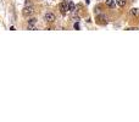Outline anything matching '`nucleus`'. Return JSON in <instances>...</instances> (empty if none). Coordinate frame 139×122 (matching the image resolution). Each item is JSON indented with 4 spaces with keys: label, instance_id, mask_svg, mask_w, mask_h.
I'll use <instances>...</instances> for the list:
<instances>
[{
    "label": "nucleus",
    "instance_id": "nucleus-1",
    "mask_svg": "<svg viewBox=\"0 0 139 122\" xmlns=\"http://www.w3.org/2000/svg\"><path fill=\"white\" fill-rule=\"evenodd\" d=\"M59 10H60L61 15L65 16L67 13V11H68V3H67V1H62L60 5H59Z\"/></svg>",
    "mask_w": 139,
    "mask_h": 122
},
{
    "label": "nucleus",
    "instance_id": "nucleus-2",
    "mask_svg": "<svg viewBox=\"0 0 139 122\" xmlns=\"http://www.w3.org/2000/svg\"><path fill=\"white\" fill-rule=\"evenodd\" d=\"M22 13H23L24 16H30L32 13H34V6H33V5L24 6V9H23V11H22Z\"/></svg>",
    "mask_w": 139,
    "mask_h": 122
},
{
    "label": "nucleus",
    "instance_id": "nucleus-3",
    "mask_svg": "<svg viewBox=\"0 0 139 122\" xmlns=\"http://www.w3.org/2000/svg\"><path fill=\"white\" fill-rule=\"evenodd\" d=\"M44 20H45L48 23H51V22H54L55 20H56V17H55V15L53 12H47L45 16H44Z\"/></svg>",
    "mask_w": 139,
    "mask_h": 122
},
{
    "label": "nucleus",
    "instance_id": "nucleus-4",
    "mask_svg": "<svg viewBox=\"0 0 139 122\" xmlns=\"http://www.w3.org/2000/svg\"><path fill=\"white\" fill-rule=\"evenodd\" d=\"M36 23H37V18H29L28 22H27L28 29H36V28H34V24Z\"/></svg>",
    "mask_w": 139,
    "mask_h": 122
},
{
    "label": "nucleus",
    "instance_id": "nucleus-5",
    "mask_svg": "<svg viewBox=\"0 0 139 122\" xmlns=\"http://www.w3.org/2000/svg\"><path fill=\"white\" fill-rule=\"evenodd\" d=\"M129 13H131V16H133V17H139V9L134 7V9H132V10L129 11Z\"/></svg>",
    "mask_w": 139,
    "mask_h": 122
},
{
    "label": "nucleus",
    "instance_id": "nucleus-6",
    "mask_svg": "<svg viewBox=\"0 0 139 122\" xmlns=\"http://www.w3.org/2000/svg\"><path fill=\"white\" fill-rule=\"evenodd\" d=\"M106 6L110 7V9H115V6H116L115 0H106Z\"/></svg>",
    "mask_w": 139,
    "mask_h": 122
},
{
    "label": "nucleus",
    "instance_id": "nucleus-7",
    "mask_svg": "<svg viewBox=\"0 0 139 122\" xmlns=\"http://www.w3.org/2000/svg\"><path fill=\"white\" fill-rule=\"evenodd\" d=\"M116 4L120 6V7H125L127 4V0H116Z\"/></svg>",
    "mask_w": 139,
    "mask_h": 122
},
{
    "label": "nucleus",
    "instance_id": "nucleus-8",
    "mask_svg": "<svg viewBox=\"0 0 139 122\" xmlns=\"http://www.w3.org/2000/svg\"><path fill=\"white\" fill-rule=\"evenodd\" d=\"M68 10H70V11H72V12H74V10H76V5L73 4L72 1H70V3H68Z\"/></svg>",
    "mask_w": 139,
    "mask_h": 122
},
{
    "label": "nucleus",
    "instance_id": "nucleus-9",
    "mask_svg": "<svg viewBox=\"0 0 139 122\" xmlns=\"http://www.w3.org/2000/svg\"><path fill=\"white\" fill-rule=\"evenodd\" d=\"M74 28H76V29H79V24L76 23V24H74Z\"/></svg>",
    "mask_w": 139,
    "mask_h": 122
},
{
    "label": "nucleus",
    "instance_id": "nucleus-10",
    "mask_svg": "<svg viewBox=\"0 0 139 122\" xmlns=\"http://www.w3.org/2000/svg\"><path fill=\"white\" fill-rule=\"evenodd\" d=\"M85 1H87V4H89V0H85Z\"/></svg>",
    "mask_w": 139,
    "mask_h": 122
},
{
    "label": "nucleus",
    "instance_id": "nucleus-11",
    "mask_svg": "<svg viewBox=\"0 0 139 122\" xmlns=\"http://www.w3.org/2000/svg\"><path fill=\"white\" fill-rule=\"evenodd\" d=\"M64 1H66V0H64Z\"/></svg>",
    "mask_w": 139,
    "mask_h": 122
}]
</instances>
